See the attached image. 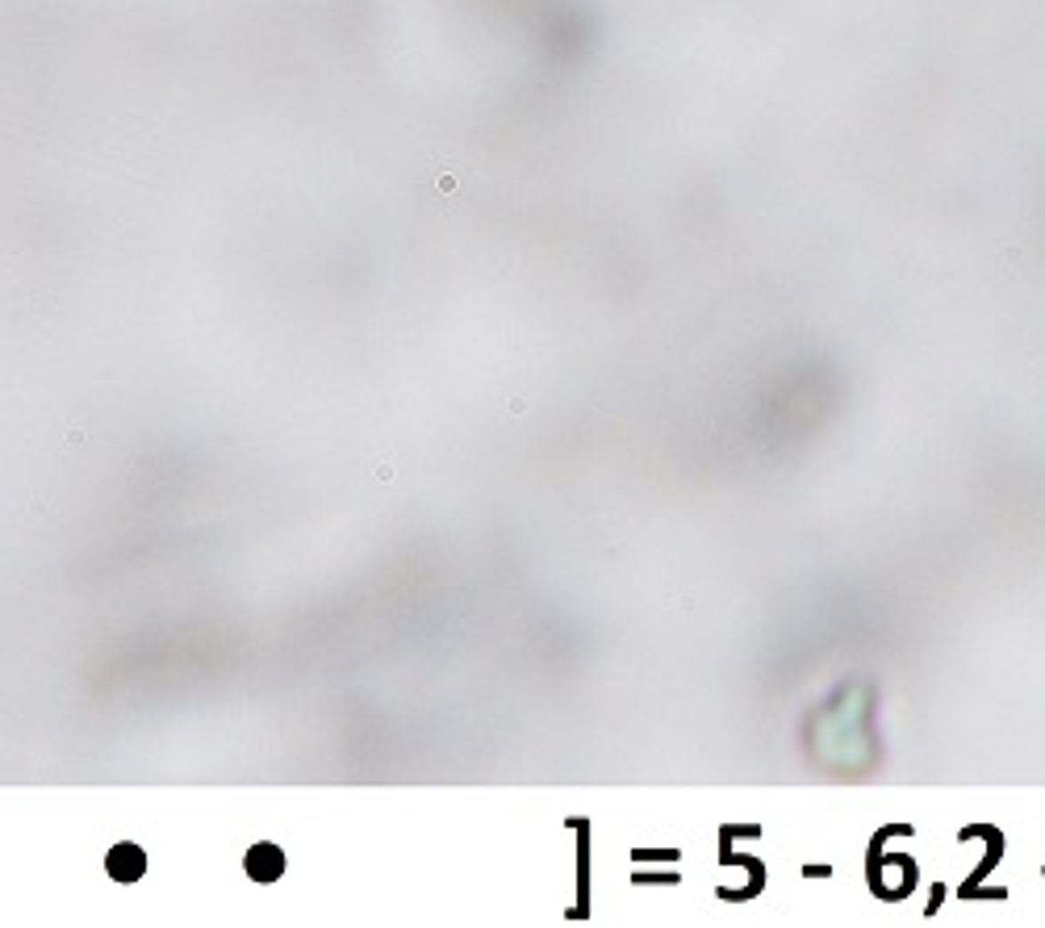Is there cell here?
Masks as SVG:
<instances>
[{
	"label": "cell",
	"instance_id": "cell-1",
	"mask_svg": "<svg viewBox=\"0 0 1045 928\" xmlns=\"http://www.w3.org/2000/svg\"><path fill=\"white\" fill-rule=\"evenodd\" d=\"M105 870L117 878V883H134V878H142V870H147V858H142V849L130 845V841H122V845L109 849V858H105Z\"/></svg>",
	"mask_w": 1045,
	"mask_h": 928
},
{
	"label": "cell",
	"instance_id": "cell-2",
	"mask_svg": "<svg viewBox=\"0 0 1045 928\" xmlns=\"http://www.w3.org/2000/svg\"><path fill=\"white\" fill-rule=\"evenodd\" d=\"M280 870H285V858L276 845H255L247 853V874L255 883H272V878H280Z\"/></svg>",
	"mask_w": 1045,
	"mask_h": 928
}]
</instances>
